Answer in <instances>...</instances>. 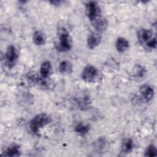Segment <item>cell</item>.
<instances>
[{
  "label": "cell",
  "mask_w": 157,
  "mask_h": 157,
  "mask_svg": "<svg viewBox=\"0 0 157 157\" xmlns=\"http://www.w3.org/2000/svg\"><path fill=\"white\" fill-rule=\"evenodd\" d=\"M115 47L117 50L120 53H123L126 52L129 47V41L122 37H120L117 39L115 42Z\"/></svg>",
  "instance_id": "11"
},
{
  "label": "cell",
  "mask_w": 157,
  "mask_h": 157,
  "mask_svg": "<svg viewBox=\"0 0 157 157\" xmlns=\"http://www.w3.org/2000/svg\"><path fill=\"white\" fill-rule=\"evenodd\" d=\"M156 36H155L149 42H148V43L145 45V47H146V48L148 49L155 48L156 47Z\"/></svg>",
  "instance_id": "20"
},
{
  "label": "cell",
  "mask_w": 157,
  "mask_h": 157,
  "mask_svg": "<svg viewBox=\"0 0 157 157\" xmlns=\"http://www.w3.org/2000/svg\"><path fill=\"white\" fill-rule=\"evenodd\" d=\"M86 14L91 22L99 17L101 15V9L99 4L95 1H89L85 4Z\"/></svg>",
  "instance_id": "3"
},
{
  "label": "cell",
  "mask_w": 157,
  "mask_h": 157,
  "mask_svg": "<svg viewBox=\"0 0 157 157\" xmlns=\"http://www.w3.org/2000/svg\"><path fill=\"white\" fill-rule=\"evenodd\" d=\"M140 93L145 102L150 101L154 96L153 88L148 85H144L140 87Z\"/></svg>",
  "instance_id": "8"
},
{
  "label": "cell",
  "mask_w": 157,
  "mask_h": 157,
  "mask_svg": "<svg viewBox=\"0 0 157 157\" xmlns=\"http://www.w3.org/2000/svg\"><path fill=\"white\" fill-rule=\"evenodd\" d=\"M33 39L36 45H42L46 42V37L41 31H36L33 34Z\"/></svg>",
  "instance_id": "16"
},
{
  "label": "cell",
  "mask_w": 157,
  "mask_h": 157,
  "mask_svg": "<svg viewBox=\"0 0 157 157\" xmlns=\"http://www.w3.org/2000/svg\"><path fill=\"white\" fill-rule=\"evenodd\" d=\"M49 2L51 3L52 5L58 6V5H60L63 2V1H50Z\"/></svg>",
  "instance_id": "21"
},
{
  "label": "cell",
  "mask_w": 157,
  "mask_h": 157,
  "mask_svg": "<svg viewBox=\"0 0 157 157\" xmlns=\"http://www.w3.org/2000/svg\"><path fill=\"white\" fill-rule=\"evenodd\" d=\"M106 147V141L104 138H99L96 142L95 148L97 151H104V149Z\"/></svg>",
  "instance_id": "19"
},
{
  "label": "cell",
  "mask_w": 157,
  "mask_h": 157,
  "mask_svg": "<svg viewBox=\"0 0 157 157\" xmlns=\"http://www.w3.org/2000/svg\"><path fill=\"white\" fill-rule=\"evenodd\" d=\"M91 24L98 31V32H102L106 29L107 27V21L106 19L104 17H102L100 16L94 21L91 22Z\"/></svg>",
  "instance_id": "9"
},
{
  "label": "cell",
  "mask_w": 157,
  "mask_h": 157,
  "mask_svg": "<svg viewBox=\"0 0 157 157\" xmlns=\"http://www.w3.org/2000/svg\"><path fill=\"white\" fill-rule=\"evenodd\" d=\"M59 71L62 74H70L72 72V64L67 60L62 61L59 65Z\"/></svg>",
  "instance_id": "14"
},
{
  "label": "cell",
  "mask_w": 157,
  "mask_h": 157,
  "mask_svg": "<svg viewBox=\"0 0 157 157\" xmlns=\"http://www.w3.org/2000/svg\"><path fill=\"white\" fill-rule=\"evenodd\" d=\"M101 42V36L98 33H91L88 36L86 44L90 49H94L97 47Z\"/></svg>",
  "instance_id": "7"
},
{
  "label": "cell",
  "mask_w": 157,
  "mask_h": 157,
  "mask_svg": "<svg viewBox=\"0 0 157 157\" xmlns=\"http://www.w3.org/2000/svg\"><path fill=\"white\" fill-rule=\"evenodd\" d=\"M145 156H148V157H153L156 156L157 155V149L156 148V146L154 144H150L145 151Z\"/></svg>",
  "instance_id": "17"
},
{
  "label": "cell",
  "mask_w": 157,
  "mask_h": 157,
  "mask_svg": "<svg viewBox=\"0 0 157 157\" xmlns=\"http://www.w3.org/2000/svg\"><path fill=\"white\" fill-rule=\"evenodd\" d=\"M72 45V39L69 33L64 28L59 30L58 40L55 43L56 50L60 52H67L71 49Z\"/></svg>",
  "instance_id": "1"
},
{
  "label": "cell",
  "mask_w": 157,
  "mask_h": 157,
  "mask_svg": "<svg viewBox=\"0 0 157 157\" xmlns=\"http://www.w3.org/2000/svg\"><path fill=\"white\" fill-rule=\"evenodd\" d=\"M52 121L51 117L46 113H39L36 115L30 121L29 127L31 132L39 135L40 129L49 124Z\"/></svg>",
  "instance_id": "2"
},
{
  "label": "cell",
  "mask_w": 157,
  "mask_h": 157,
  "mask_svg": "<svg viewBox=\"0 0 157 157\" xmlns=\"http://www.w3.org/2000/svg\"><path fill=\"white\" fill-rule=\"evenodd\" d=\"M18 58V54L15 47L10 45L7 47L5 53V59L7 66L10 68L14 66Z\"/></svg>",
  "instance_id": "4"
},
{
  "label": "cell",
  "mask_w": 157,
  "mask_h": 157,
  "mask_svg": "<svg viewBox=\"0 0 157 157\" xmlns=\"http://www.w3.org/2000/svg\"><path fill=\"white\" fill-rule=\"evenodd\" d=\"M137 39L139 43L144 46L149 42L153 37V32L148 29L142 28L137 32Z\"/></svg>",
  "instance_id": "6"
},
{
  "label": "cell",
  "mask_w": 157,
  "mask_h": 157,
  "mask_svg": "<svg viewBox=\"0 0 157 157\" xmlns=\"http://www.w3.org/2000/svg\"><path fill=\"white\" fill-rule=\"evenodd\" d=\"M98 75L97 69L92 65L86 66L82 72V79L88 83L93 82Z\"/></svg>",
  "instance_id": "5"
},
{
  "label": "cell",
  "mask_w": 157,
  "mask_h": 157,
  "mask_svg": "<svg viewBox=\"0 0 157 157\" xmlns=\"http://www.w3.org/2000/svg\"><path fill=\"white\" fill-rule=\"evenodd\" d=\"M21 154L20 148L17 144H12L8 147L4 151L3 155L7 156H19Z\"/></svg>",
  "instance_id": "12"
},
{
  "label": "cell",
  "mask_w": 157,
  "mask_h": 157,
  "mask_svg": "<svg viewBox=\"0 0 157 157\" xmlns=\"http://www.w3.org/2000/svg\"><path fill=\"white\" fill-rule=\"evenodd\" d=\"M134 69V75L136 78H142L146 73L145 69L140 65L136 66Z\"/></svg>",
  "instance_id": "18"
},
{
  "label": "cell",
  "mask_w": 157,
  "mask_h": 157,
  "mask_svg": "<svg viewBox=\"0 0 157 157\" xmlns=\"http://www.w3.org/2000/svg\"><path fill=\"white\" fill-rule=\"evenodd\" d=\"M52 73V66L49 61L43 62L40 67V74L42 78H47L50 77Z\"/></svg>",
  "instance_id": "10"
},
{
  "label": "cell",
  "mask_w": 157,
  "mask_h": 157,
  "mask_svg": "<svg viewBox=\"0 0 157 157\" xmlns=\"http://www.w3.org/2000/svg\"><path fill=\"white\" fill-rule=\"evenodd\" d=\"M90 127L89 124H84L83 123H78L74 128V131L76 134L80 136H84L90 131Z\"/></svg>",
  "instance_id": "15"
},
{
  "label": "cell",
  "mask_w": 157,
  "mask_h": 157,
  "mask_svg": "<svg viewBox=\"0 0 157 157\" xmlns=\"http://www.w3.org/2000/svg\"><path fill=\"white\" fill-rule=\"evenodd\" d=\"M134 146V144L133 140L131 138H126L122 141L121 150L124 153H128L132 151Z\"/></svg>",
  "instance_id": "13"
}]
</instances>
